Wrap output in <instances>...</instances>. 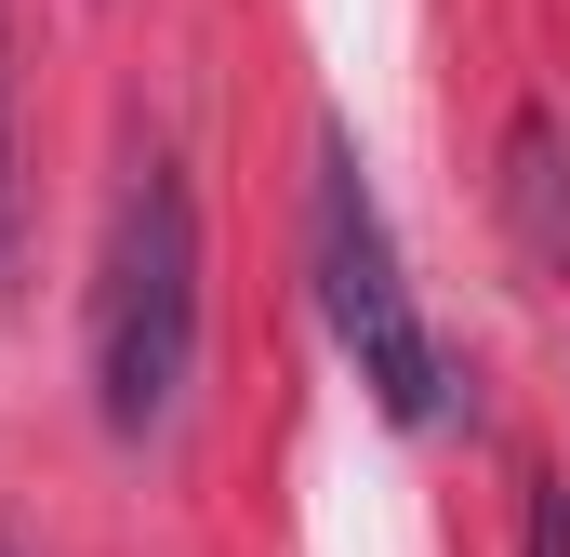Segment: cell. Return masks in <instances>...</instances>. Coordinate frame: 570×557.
I'll list each match as a JSON object with an SVG mask.
<instances>
[{
	"instance_id": "6da1fadb",
	"label": "cell",
	"mask_w": 570,
	"mask_h": 557,
	"mask_svg": "<svg viewBox=\"0 0 570 557\" xmlns=\"http://www.w3.org/2000/svg\"><path fill=\"white\" fill-rule=\"evenodd\" d=\"M199 372V199L186 159L134 146L120 199H107V253H94V412L107 438H159L186 412Z\"/></svg>"
},
{
	"instance_id": "7a4b0ae2",
	"label": "cell",
	"mask_w": 570,
	"mask_h": 557,
	"mask_svg": "<svg viewBox=\"0 0 570 557\" xmlns=\"http://www.w3.org/2000/svg\"><path fill=\"white\" fill-rule=\"evenodd\" d=\"M318 319H332V345L358 359V385H372V412L385 424H438L451 412V345H438L425 292L399 278V240H385V199L358 186V146L318 134Z\"/></svg>"
},
{
	"instance_id": "3957f363",
	"label": "cell",
	"mask_w": 570,
	"mask_h": 557,
	"mask_svg": "<svg viewBox=\"0 0 570 557\" xmlns=\"http://www.w3.org/2000/svg\"><path fill=\"white\" fill-rule=\"evenodd\" d=\"M504 226H518L531 266H570V134H558V107L504 120Z\"/></svg>"
},
{
	"instance_id": "277c9868",
	"label": "cell",
	"mask_w": 570,
	"mask_h": 557,
	"mask_svg": "<svg viewBox=\"0 0 570 557\" xmlns=\"http://www.w3.org/2000/svg\"><path fill=\"white\" fill-rule=\"evenodd\" d=\"M531 557H570V478L531 465Z\"/></svg>"
},
{
	"instance_id": "5b68a950",
	"label": "cell",
	"mask_w": 570,
	"mask_h": 557,
	"mask_svg": "<svg viewBox=\"0 0 570 557\" xmlns=\"http://www.w3.org/2000/svg\"><path fill=\"white\" fill-rule=\"evenodd\" d=\"M0 278H13V120H0Z\"/></svg>"
},
{
	"instance_id": "8992f818",
	"label": "cell",
	"mask_w": 570,
	"mask_h": 557,
	"mask_svg": "<svg viewBox=\"0 0 570 557\" xmlns=\"http://www.w3.org/2000/svg\"><path fill=\"white\" fill-rule=\"evenodd\" d=\"M0 557H27V545H13V531H0Z\"/></svg>"
}]
</instances>
